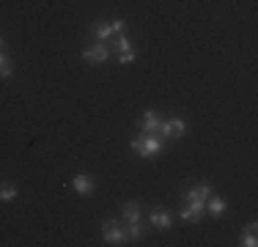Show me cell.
I'll use <instances>...</instances> for the list:
<instances>
[{"instance_id": "obj_1", "label": "cell", "mask_w": 258, "mask_h": 247, "mask_svg": "<svg viewBox=\"0 0 258 247\" xmlns=\"http://www.w3.org/2000/svg\"><path fill=\"white\" fill-rule=\"evenodd\" d=\"M209 195H212V187H209V184H198V187L187 190L181 220L184 222H201V217H204V212H206V198Z\"/></svg>"}, {"instance_id": "obj_2", "label": "cell", "mask_w": 258, "mask_h": 247, "mask_svg": "<svg viewBox=\"0 0 258 247\" xmlns=\"http://www.w3.org/2000/svg\"><path fill=\"white\" fill-rule=\"evenodd\" d=\"M162 146H165V138H159V135H154V132H143L140 138L132 140V151H138V157H143V159L159 157Z\"/></svg>"}, {"instance_id": "obj_3", "label": "cell", "mask_w": 258, "mask_h": 247, "mask_svg": "<svg viewBox=\"0 0 258 247\" xmlns=\"http://www.w3.org/2000/svg\"><path fill=\"white\" fill-rule=\"evenodd\" d=\"M102 236L107 244H126V228H121L115 220H104L102 222Z\"/></svg>"}, {"instance_id": "obj_4", "label": "cell", "mask_w": 258, "mask_h": 247, "mask_svg": "<svg viewBox=\"0 0 258 247\" xmlns=\"http://www.w3.org/2000/svg\"><path fill=\"white\" fill-rule=\"evenodd\" d=\"M110 58V49H107V41H94L83 49V60H91V64H104Z\"/></svg>"}, {"instance_id": "obj_5", "label": "cell", "mask_w": 258, "mask_h": 247, "mask_svg": "<svg viewBox=\"0 0 258 247\" xmlns=\"http://www.w3.org/2000/svg\"><path fill=\"white\" fill-rule=\"evenodd\" d=\"M159 138H184L187 132V124L181 118H168V121H159Z\"/></svg>"}, {"instance_id": "obj_6", "label": "cell", "mask_w": 258, "mask_h": 247, "mask_svg": "<svg viewBox=\"0 0 258 247\" xmlns=\"http://www.w3.org/2000/svg\"><path fill=\"white\" fill-rule=\"evenodd\" d=\"M72 187L77 195H91L94 193V178L88 173H77V176H72Z\"/></svg>"}, {"instance_id": "obj_7", "label": "cell", "mask_w": 258, "mask_h": 247, "mask_svg": "<svg viewBox=\"0 0 258 247\" xmlns=\"http://www.w3.org/2000/svg\"><path fill=\"white\" fill-rule=\"evenodd\" d=\"M151 225L159 228V231H170L173 228V217L165 209H151Z\"/></svg>"}, {"instance_id": "obj_8", "label": "cell", "mask_w": 258, "mask_h": 247, "mask_svg": "<svg viewBox=\"0 0 258 247\" xmlns=\"http://www.w3.org/2000/svg\"><path fill=\"white\" fill-rule=\"evenodd\" d=\"M225 209H228V203H225L220 195H209V198H206V212H209V214L220 217V214H225Z\"/></svg>"}, {"instance_id": "obj_9", "label": "cell", "mask_w": 258, "mask_h": 247, "mask_svg": "<svg viewBox=\"0 0 258 247\" xmlns=\"http://www.w3.org/2000/svg\"><path fill=\"white\" fill-rule=\"evenodd\" d=\"M140 129H143V132H157V129H159V115H157V110H146L143 118H140Z\"/></svg>"}, {"instance_id": "obj_10", "label": "cell", "mask_w": 258, "mask_h": 247, "mask_svg": "<svg viewBox=\"0 0 258 247\" xmlns=\"http://www.w3.org/2000/svg\"><path fill=\"white\" fill-rule=\"evenodd\" d=\"M113 22H96L94 25V39L96 41H110L113 39Z\"/></svg>"}, {"instance_id": "obj_11", "label": "cell", "mask_w": 258, "mask_h": 247, "mask_svg": "<svg viewBox=\"0 0 258 247\" xmlns=\"http://www.w3.org/2000/svg\"><path fill=\"white\" fill-rule=\"evenodd\" d=\"M17 195H20V190H17V184L0 181V203H11Z\"/></svg>"}, {"instance_id": "obj_12", "label": "cell", "mask_w": 258, "mask_h": 247, "mask_svg": "<svg viewBox=\"0 0 258 247\" xmlns=\"http://www.w3.org/2000/svg\"><path fill=\"white\" fill-rule=\"evenodd\" d=\"M255 231H258V225H255V222H250V225L244 228V233H242V242H239V244H244V247H255V244H258V239H255Z\"/></svg>"}, {"instance_id": "obj_13", "label": "cell", "mask_w": 258, "mask_h": 247, "mask_svg": "<svg viewBox=\"0 0 258 247\" xmlns=\"http://www.w3.org/2000/svg\"><path fill=\"white\" fill-rule=\"evenodd\" d=\"M124 217L129 220V222H138L140 220V203H124Z\"/></svg>"}, {"instance_id": "obj_14", "label": "cell", "mask_w": 258, "mask_h": 247, "mask_svg": "<svg viewBox=\"0 0 258 247\" xmlns=\"http://www.w3.org/2000/svg\"><path fill=\"white\" fill-rule=\"evenodd\" d=\"M143 233H146V228L140 225V220L138 222H129V228H126V236L129 239H143Z\"/></svg>"}, {"instance_id": "obj_15", "label": "cell", "mask_w": 258, "mask_h": 247, "mask_svg": "<svg viewBox=\"0 0 258 247\" xmlns=\"http://www.w3.org/2000/svg\"><path fill=\"white\" fill-rule=\"evenodd\" d=\"M11 72H14V66H11V60L6 58L3 52H0V77H11Z\"/></svg>"}, {"instance_id": "obj_16", "label": "cell", "mask_w": 258, "mask_h": 247, "mask_svg": "<svg viewBox=\"0 0 258 247\" xmlns=\"http://www.w3.org/2000/svg\"><path fill=\"white\" fill-rule=\"evenodd\" d=\"M115 49H118V52H126V49H132V41L126 39V36H118V39H115V44H113Z\"/></svg>"}, {"instance_id": "obj_17", "label": "cell", "mask_w": 258, "mask_h": 247, "mask_svg": "<svg viewBox=\"0 0 258 247\" xmlns=\"http://www.w3.org/2000/svg\"><path fill=\"white\" fill-rule=\"evenodd\" d=\"M135 60V49H126V52L118 55V64H132Z\"/></svg>"}, {"instance_id": "obj_18", "label": "cell", "mask_w": 258, "mask_h": 247, "mask_svg": "<svg viewBox=\"0 0 258 247\" xmlns=\"http://www.w3.org/2000/svg\"><path fill=\"white\" fill-rule=\"evenodd\" d=\"M124 28H126L124 20H113V33H124Z\"/></svg>"}, {"instance_id": "obj_19", "label": "cell", "mask_w": 258, "mask_h": 247, "mask_svg": "<svg viewBox=\"0 0 258 247\" xmlns=\"http://www.w3.org/2000/svg\"><path fill=\"white\" fill-rule=\"evenodd\" d=\"M3 47H6V41H3V36H0V52H3Z\"/></svg>"}]
</instances>
